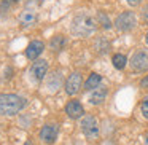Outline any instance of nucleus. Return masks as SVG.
<instances>
[{"label":"nucleus","mask_w":148,"mask_h":145,"mask_svg":"<svg viewBox=\"0 0 148 145\" xmlns=\"http://www.w3.org/2000/svg\"><path fill=\"white\" fill-rule=\"evenodd\" d=\"M97 18L92 16L88 11H81V13L75 14L70 24V30L75 37H88L97 29Z\"/></svg>","instance_id":"obj_1"},{"label":"nucleus","mask_w":148,"mask_h":145,"mask_svg":"<svg viewBox=\"0 0 148 145\" xmlns=\"http://www.w3.org/2000/svg\"><path fill=\"white\" fill-rule=\"evenodd\" d=\"M27 105V99L19 94L7 93L0 94V115L2 116H14Z\"/></svg>","instance_id":"obj_2"},{"label":"nucleus","mask_w":148,"mask_h":145,"mask_svg":"<svg viewBox=\"0 0 148 145\" xmlns=\"http://www.w3.org/2000/svg\"><path fill=\"white\" fill-rule=\"evenodd\" d=\"M137 26V16L132 11H123L115 19V27L119 32H129Z\"/></svg>","instance_id":"obj_3"},{"label":"nucleus","mask_w":148,"mask_h":145,"mask_svg":"<svg viewBox=\"0 0 148 145\" xmlns=\"http://www.w3.org/2000/svg\"><path fill=\"white\" fill-rule=\"evenodd\" d=\"M80 126H81L83 134L86 135L88 139H91V140L97 139V135H99V123H97V120L94 118L92 115H84L83 118H81Z\"/></svg>","instance_id":"obj_4"},{"label":"nucleus","mask_w":148,"mask_h":145,"mask_svg":"<svg viewBox=\"0 0 148 145\" xmlns=\"http://www.w3.org/2000/svg\"><path fill=\"white\" fill-rule=\"evenodd\" d=\"M29 75L32 81H42L48 75V61L46 59H37L29 69Z\"/></svg>","instance_id":"obj_5"},{"label":"nucleus","mask_w":148,"mask_h":145,"mask_svg":"<svg viewBox=\"0 0 148 145\" xmlns=\"http://www.w3.org/2000/svg\"><path fill=\"white\" fill-rule=\"evenodd\" d=\"M129 65L134 72H145L148 70V51H143V49H138L132 54L131 61H129Z\"/></svg>","instance_id":"obj_6"},{"label":"nucleus","mask_w":148,"mask_h":145,"mask_svg":"<svg viewBox=\"0 0 148 145\" xmlns=\"http://www.w3.org/2000/svg\"><path fill=\"white\" fill-rule=\"evenodd\" d=\"M81 85H83V78H81L80 72H72L69 75V78L65 80V93L69 96H75L78 91L81 89Z\"/></svg>","instance_id":"obj_7"},{"label":"nucleus","mask_w":148,"mask_h":145,"mask_svg":"<svg viewBox=\"0 0 148 145\" xmlns=\"http://www.w3.org/2000/svg\"><path fill=\"white\" fill-rule=\"evenodd\" d=\"M58 134H59V128L58 124L54 123H48L45 124L42 129H40V140L45 142V144H54L56 139H58Z\"/></svg>","instance_id":"obj_8"},{"label":"nucleus","mask_w":148,"mask_h":145,"mask_svg":"<svg viewBox=\"0 0 148 145\" xmlns=\"http://www.w3.org/2000/svg\"><path fill=\"white\" fill-rule=\"evenodd\" d=\"M35 23H37V11H35V8L30 7V5H27L19 14V24L23 27H30V26H34Z\"/></svg>","instance_id":"obj_9"},{"label":"nucleus","mask_w":148,"mask_h":145,"mask_svg":"<svg viewBox=\"0 0 148 145\" xmlns=\"http://www.w3.org/2000/svg\"><path fill=\"white\" fill-rule=\"evenodd\" d=\"M43 49H45V43L43 42H40V40H34V42H30L29 45H27V48H26L27 59H30V61H37L38 56L43 53Z\"/></svg>","instance_id":"obj_10"},{"label":"nucleus","mask_w":148,"mask_h":145,"mask_svg":"<svg viewBox=\"0 0 148 145\" xmlns=\"http://www.w3.org/2000/svg\"><path fill=\"white\" fill-rule=\"evenodd\" d=\"M65 113H67L69 118L77 120V118H81V116L84 115V109H83L80 100H70V102L65 105Z\"/></svg>","instance_id":"obj_11"},{"label":"nucleus","mask_w":148,"mask_h":145,"mask_svg":"<svg viewBox=\"0 0 148 145\" xmlns=\"http://www.w3.org/2000/svg\"><path fill=\"white\" fill-rule=\"evenodd\" d=\"M46 83H48V89L51 91V93L58 91L59 88H61V83H62V74H61L59 70L53 72L51 75H48V78H46Z\"/></svg>","instance_id":"obj_12"},{"label":"nucleus","mask_w":148,"mask_h":145,"mask_svg":"<svg viewBox=\"0 0 148 145\" xmlns=\"http://www.w3.org/2000/svg\"><path fill=\"white\" fill-rule=\"evenodd\" d=\"M107 97V89L105 88H97V89H94V93L89 96V102L92 104V105H99V104H102L103 100H105Z\"/></svg>","instance_id":"obj_13"},{"label":"nucleus","mask_w":148,"mask_h":145,"mask_svg":"<svg viewBox=\"0 0 148 145\" xmlns=\"http://www.w3.org/2000/svg\"><path fill=\"white\" fill-rule=\"evenodd\" d=\"M100 81H102V77H100L99 74H96V72H92V74L88 77V80L84 81V89H86V91L97 89L99 85H100Z\"/></svg>","instance_id":"obj_14"},{"label":"nucleus","mask_w":148,"mask_h":145,"mask_svg":"<svg viewBox=\"0 0 148 145\" xmlns=\"http://www.w3.org/2000/svg\"><path fill=\"white\" fill-rule=\"evenodd\" d=\"M65 43H67L65 37L59 34V35H54L51 38V42H49V48H51L53 51H61V49L65 46Z\"/></svg>","instance_id":"obj_15"},{"label":"nucleus","mask_w":148,"mask_h":145,"mask_svg":"<svg viewBox=\"0 0 148 145\" xmlns=\"http://www.w3.org/2000/svg\"><path fill=\"white\" fill-rule=\"evenodd\" d=\"M112 62H113V65H115V69L123 70V69L127 65V58H126L124 54H121V53H118V54H113Z\"/></svg>","instance_id":"obj_16"},{"label":"nucleus","mask_w":148,"mask_h":145,"mask_svg":"<svg viewBox=\"0 0 148 145\" xmlns=\"http://www.w3.org/2000/svg\"><path fill=\"white\" fill-rule=\"evenodd\" d=\"M97 23L102 24L103 29H110V27H112V23H110V19L107 18V14H105V13H102V11H100V13L97 14Z\"/></svg>","instance_id":"obj_17"},{"label":"nucleus","mask_w":148,"mask_h":145,"mask_svg":"<svg viewBox=\"0 0 148 145\" xmlns=\"http://www.w3.org/2000/svg\"><path fill=\"white\" fill-rule=\"evenodd\" d=\"M140 112H142V115H143V118L148 120V96L145 97L143 100H142V104H140Z\"/></svg>","instance_id":"obj_18"},{"label":"nucleus","mask_w":148,"mask_h":145,"mask_svg":"<svg viewBox=\"0 0 148 145\" xmlns=\"http://www.w3.org/2000/svg\"><path fill=\"white\" fill-rule=\"evenodd\" d=\"M19 0H2V5H0V8H2V11L3 10H8L10 7H13L14 3H18Z\"/></svg>","instance_id":"obj_19"},{"label":"nucleus","mask_w":148,"mask_h":145,"mask_svg":"<svg viewBox=\"0 0 148 145\" xmlns=\"http://www.w3.org/2000/svg\"><path fill=\"white\" fill-rule=\"evenodd\" d=\"M142 19H143L145 23H148V5H145V7L142 8Z\"/></svg>","instance_id":"obj_20"},{"label":"nucleus","mask_w":148,"mask_h":145,"mask_svg":"<svg viewBox=\"0 0 148 145\" xmlns=\"http://www.w3.org/2000/svg\"><path fill=\"white\" fill-rule=\"evenodd\" d=\"M140 88H143V89H147L148 88V75L145 78H142V81H140Z\"/></svg>","instance_id":"obj_21"},{"label":"nucleus","mask_w":148,"mask_h":145,"mask_svg":"<svg viewBox=\"0 0 148 145\" xmlns=\"http://www.w3.org/2000/svg\"><path fill=\"white\" fill-rule=\"evenodd\" d=\"M127 3L131 5V7H138V5L142 3V0H127Z\"/></svg>","instance_id":"obj_22"},{"label":"nucleus","mask_w":148,"mask_h":145,"mask_svg":"<svg viewBox=\"0 0 148 145\" xmlns=\"http://www.w3.org/2000/svg\"><path fill=\"white\" fill-rule=\"evenodd\" d=\"M42 2H43V0H29V5H40V3H42Z\"/></svg>","instance_id":"obj_23"},{"label":"nucleus","mask_w":148,"mask_h":145,"mask_svg":"<svg viewBox=\"0 0 148 145\" xmlns=\"http://www.w3.org/2000/svg\"><path fill=\"white\" fill-rule=\"evenodd\" d=\"M145 42H147V45H148V32H147V35H145Z\"/></svg>","instance_id":"obj_24"},{"label":"nucleus","mask_w":148,"mask_h":145,"mask_svg":"<svg viewBox=\"0 0 148 145\" xmlns=\"http://www.w3.org/2000/svg\"><path fill=\"white\" fill-rule=\"evenodd\" d=\"M24 145H32V142H30V140H27V142H26V144H24Z\"/></svg>","instance_id":"obj_25"},{"label":"nucleus","mask_w":148,"mask_h":145,"mask_svg":"<svg viewBox=\"0 0 148 145\" xmlns=\"http://www.w3.org/2000/svg\"><path fill=\"white\" fill-rule=\"evenodd\" d=\"M145 145H148V137H147V139H145Z\"/></svg>","instance_id":"obj_26"}]
</instances>
